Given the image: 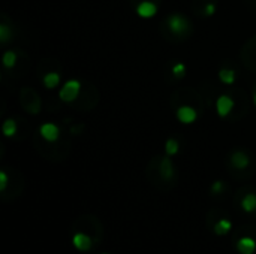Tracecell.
<instances>
[{"label": "cell", "instance_id": "obj_1", "mask_svg": "<svg viewBox=\"0 0 256 254\" xmlns=\"http://www.w3.org/2000/svg\"><path fill=\"white\" fill-rule=\"evenodd\" d=\"M168 28L176 36H184L190 31V22L189 19L182 13H172L168 18Z\"/></svg>", "mask_w": 256, "mask_h": 254}, {"label": "cell", "instance_id": "obj_2", "mask_svg": "<svg viewBox=\"0 0 256 254\" xmlns=\"http://www.w3.org/2000/svg\"><path fill=\"white\" fill-rule=\"evenodd\" d=\"M80 91H81V82L78 79H69L62 85L58 91V97L64 103H72L80 96Z\"/></svg>", "mask_w": 256, "mask_h": 254}, {"label": "cell", "instance_id": "obj_3", "mask_svg": "<svg viewBox=\"0 0 256 254\" xmlns=\"http://www.w3.org/2000/svg\"><path fill=\"white\" fill-rule=\"evenodd\" d=\"M176 117H177V120H178L182 124L189 126V124H194V123L198 120V111H196L194 106H190V105H182V106L177 109Z\"/></svg>", "mask_w": 256, "mask_h": 254}, {"label": "cell", "instance_id": "obj_4", "mask_svg": "<svg viewBox=\"0 0 256 254\" xmlns=\"http://www.w3.org/2000/svg\"><path fill=\"white\" fill-rule=\"evenodd\" d=\"M234 106H236V102H234V99H232L231 96H228V94H222V96H219L218 100H216V112H218V115L222 117V118L228 117V115L232 112Z\"/></svg>", "mask_w": 256, "mask_h": 254}, {"label": "cell", "instance_id": "obj_5", "mask_svg": "<svg viewBox=\"0 0 256 254\" xmlns=\"http://www.w3.org/2000/svg\"><path fill=\"white\" fill-rule=\"evenodd\" d=\"M72 244H74V247H75L78 252L87 253V252H90L92 247H93V240H92L88 235H86V234H82V232H78V234H75V235L72 237Z\"/></svg>", "mask_w": 256, "mask_h": 254}, {"label": "cell", "instance_id": "obj_6", "mask_svg": "<svg viewBox=\"0 0 256 254\" xmlns=\"http://www.w3.org/2000/svg\"><path fill=\"white\" fill-rule=\"evenodd\" d=\"M136 13L140 18L150 19L158 13V4L152 0H144L136 6Z\"/></svg>", "mask_w": 256, "mask_h": 254}, {"label": "cell", "instance_id": "obj_7", "mask_svg": "<svg viewBox=\"0 0 256 254\" xmlns=\"http://www.w3.org/2000/svg\"><path fill=\"white\" fill-rule=\"evenodd\" d=\"M39 135L46 142H56L58 139V136H60V130H58L57 124H54V123H45V124H42L39 127Z\"/></svg>", "mask_w": 256, "mask_h": 254}, {"label": "cell", "instance_id": "obj_8", "mask_svg": "<svg viewBox=\"0 0 256 254\" xmlns=\"http://www.w3.org/2000/svg\"><path fill=\"white\" fill-rule=\"evenodd\" d=\"M231 165L236 169H246L250 165V157L244 153V151H236L231 156Z\"/></svg>", "mask_w": 256, "mask_h": 254}, {"label": "cell", "instance_id": "obj_9", "mask_svg": "<svg viewBox=\"0 0 256 254\" xmlns=\"http://www.w3.org/2000/svg\"><path fill=\"white\" fill-rule=\"evenodd\" d=\"M256 250V241L250 237L240 238L237 241V252L240 254H254Z\"/></svg>", "mask_w": 256, "mask_h": 254}, {"label": "cell", "instance_id": "obj_10", "mask_svg": "<svg viewBox=\"0 0 256 254\" xmlns=\"http://www.w3.org/2000/svg\"><path fill=\"white\" fill-rule=\"evenodd\" d=\"M159 171H160V175L164 180H172L174 175H176V168L170 159V156L164 157L162 162H160V166H159Z\"/></svg>", "mask_w": 256, "mask_h": 254}, {"label": "cell", "instance_id": "obj_11", "mask_svg": "<svg viewBox=\"0 0 256 254\" xmlns=\"http://www.w3.org/2000/svg\"><path fill=\"white\" fill-rule=\"evenodd\" d=\"M236 70L234 69H228V67H224L219 70V79L225 84V85H232L236 82Z\"/></svg>", "mask_w": 256, "mask_h": 254}, {"label": "cell", "instance_id": "obj_12", "mask_svg": "<svg viewBox=\"0 0 256 254\" xmlns=\"http://www.w3.org/2000/svg\"><path fill=\"white\" fill-rule=\"evenodd\" d=\"M42 82H44V87H45V88L52 90V88H56V87L60 84V75H58L57 72H48V73L44 76Z\"/></svg>", "mask_w": 256, "mask_h": 254}, {"label": "cell", "instance_id": "obj_13", "mask_svg": "<svg viewBox=\"0 0 256 254\" xmlns=\"http://www.w3.org/2000/svg\"><path fill=\"white\" fill-rule=\"evenodd\" d=\"M242 208L246 211V213H255L256 211V195L255 193H248L243 201H242Z\"/></svg>", "mask_w": 256, "mask_h": 254}, {"label": "cell", "instance_id": "obj_14", "mask_svg": "<svg viewBox=\"0 0 256 254\" xmlns=\"http://www.w3.org/2000/svg\"><path fill=\"white\" fill-rule=\"evenodd\" d=\"M16 130H18V126H16V121H15L14 118L4 120V123H3V126H2V132H3V135H4L6 138L15 136Z\"/></svg>", "mask_w": 256, "mask_h": 254}, {"label": "cell", "instance_id": "obj_15", "mask_svg": "<svg viewBox=\"0 0 256 254\" xmlns=\"http://www.w3.org/2000/svg\"><path fill=\"white\" fill-rule=\"evenodd\" d=\"M231 229H232V223H231L228 219H222V220H219V222L216 223V226H214V234L219 235V237H224V235H226Z\"/></svg>", "mask_w": 256, "mask_h": 254}, {"label": "cell", "instance_id": "obj_16", "mask_svg": "<svg viewBox=\"0 0 256 254\" xmlns=\"http://www.w3.org/2000/svg\"><path fill=\"white\" fill-rule=\"evenodd\" d=\"M16 60H18V55H16L15 51H6V52L3 54V57H2V63H3V66H4L6 69L15 67Z\"/></svg>", "mask_w": 256, "mask_h": 254}, {"label": "cell", "instance_id": "obj_17", "mask_svg": "<svg viewBox=\"0 0 256 254\" xmlns=\"http://www.w3.org/2000/svg\"><path fill=\"white\" fill-rule=\"evenodd\" d=\"M178 151H180V144H178V141L176 139V138H170V139H166V142H165V153H166V156H176V154H178Z\"/></svg>", "mask_w": 256, "mask_h": 254}, {"label": "cell", "instance_id": "obj_18", "mask_svg": "<svg viewBox=\"0 0 256 254\" xmlns=\"http://www.w3.org/2000/svg\"><path fill=\"white\" fill-rule=\"evenodd\" d=\"M12 37V30L8 24L2 22L0 24V42L2 43H8Z\"/></svg>", "mask_w": 256, "mask_h": 254}, {"label": "cell", "instance_id": "obj_19", "mask_svg": "<svg viewBox=\"0 0 256 254\" xmlns=\"http://www.w3.org/2000/svg\"><path fill=\"white\" fill-rule=\"evenodd\" d=\"M171 72H172V75H174L176 78H183V76L186 75V72H188V67H186L184 63L178 61V63H176V64L172 66Z\"/></svg>", "mask_w": 256, "mask_h": 254}, {"label": "cell", "instance_id": "obj_20", "mask_svg": "<svg viewBox=\"0 0 256 254\" xmlns=\"http://www.w3.org/2000/svg\"><path fill=\"white\" fill-rule=\"evenodd\" d=\"M225 190V183L224 181H214L212 184V193L213 195H220Z\"/></svg>", "mask_w": 256, "mask_h": 254}, {"label": "cell", "instance_id": "obj_21", "mask_svg": "<svg viewBox=\"0 0 256 254\" xmlns=\"http://www.w3.org/2000/svg\"><path fill=\"white\" fill-rule=\"evenodd\" d=\"M216 9H218V7H216V3H212V1H210V3H207V4H206V7H204V13H206L207 16H213V15L216 13Z\"/></svg>", "mask_w": 256, "mask_h": 254}, {"label": "cell", "instance_id": "obj_22", "mask_svg": "<svg viewBox=\"0 0 256 254\" xmlns=\"http://www.w3.org/2000/svg\"><path fill=\"white\" fill-rule=\"evenodd\" d=\"M6 186H8V175H6L4 171H2L0 172V190L4 192L6 190Z\"/></svg>", "mask_w": 256, "mask_h": 254}, {"label": "cell", "instance_id": "obj_23", "mask_svg": "<svg viewBox=\"0 0 256 254\" xmlns=\"http://www.w3.org/2000/svg\"><path fill=\"white\" fill-rule=\"evenodd\" d=\"M254 103H255V105H256V91H255V93H254Z\"/></svg>", "mask_w": 256, "mask_h": 254}, {"label": "cell", "instance_id": "obj_24", "mask_svg": "<svg viewBox=\"0 0 256 254\" xmlns=\"http://www.w3.org/2000/svg\"><path fill=\"white\" fill-rule=\"evenodd\" d=\"M102 254H108V253H102Z\"/></svg>", "mask_w": 256, "mask_h": 254}]
</instances>
